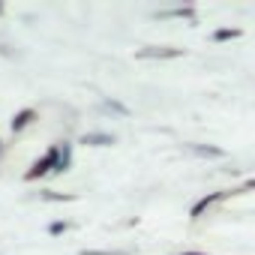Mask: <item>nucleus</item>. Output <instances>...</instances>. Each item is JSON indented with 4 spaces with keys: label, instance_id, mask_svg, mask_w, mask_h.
Masks as SVG:
<instances>
[{
    "label": "nucleus",
    "instance_id": "nucleus-1",
    "mask_svg": "<svg viewBox=\"0 0 255 255\" xmlns=\"http://www.w3.org/2000/svg\"><path fill=\"white\" fill-rule=\"evenodd\" d=\"M57 159H60V144H51L27 171H24V180L27 183H33V180H39V177H45V174H54V165H57Z\"/></svg>",
    "mask_w": 255,
    "mask_h": 255
},
{
    "label": "nucleus",
    "instance_id": "nucleus-2",
    "mask_svg": "<svg viewBox=\"0 0 255 255\" xmlns=\"http://www.w3.org/2000/svg\"><path fill=\"white\" fill-rule=\"evenodd\" d=\"M231 195H237V189H219V192H207V195H201V198L189 207V219H201L216 201H225V198H231Z\"/></svg>",
    "mask_w": 255,
    "mask_h": 255
},
{
    "label": "nucleus",
    "instance_id": "nucleus-3",
    "mask_svg": "<svg viewBox=\"0 0 255 255\" xmlns=\"http://www.w3.org/2000/svg\"><path fill=\"white\" fill-rule=\"evenodd\" d=\"M183 54H186L183 48H171V45H147V48L135 51L138 60H171V57H183Z\"/></svg>",
    "mask_w": 255,
    "mask_h": 255
},
{
    "label": "nucleus",
    "instance_id": "nucleus-4",
    "mask_svg": "<svg viewBox=\"0 0 255 255\" xmlns=\"http://www.w3.org/2000/svg\"><path fill=\"white\" fill-rule=\"evenodd\" d=\"M81 144H87V147H111V144H117V135H111V132H84Z\"/></svg>",
    "mask_w": 255,
    "mask_h": 255
},
{
    "label": "nucleus",
    "instance_id": "nucleus-5",
    "mask_svg": "<svg viewBox=\"0 0 255 255\" xmlns=\"http://www.w3.org/2000/svg\"><path fill=\"white\" fill-rule=\"evenodd\" d=\"M33 120H36V111H33V108H21V111L12 117L9 129H12V132H21V129H27V126H30Z\"/></svg>",
    "mask_w": 255,
    "mask_h": 255
},
{
    "label": "nucleus",
    "instance_id": "nucleus-6",
    "mask_svg": "<svg viewBox=\"0 0 255 255\" xmlns=\"http://www.w3.org/2000/svg\"><path fill=\"white\" fill-rule=\"evenodd\" d=\"M189 153H195L201 159H222L225 156V150L216 147V144H189Z\"/></svg>",
    "mask_w": 255,
    "mask_h": 255
},
{
    "label": "nucleus",
    "instance_id": "nucleus-7",
    "mask_svg": "<svg viewBox=\"0 0 255 255\" xmlns=\"http://www.w3.org/2000/svg\"><path fill=\"white\" fill-rule=\"evenodd\" d=\"M156 18H186V21H192V18H195V6H171V9H159Z\"/></svg>",
    "mask_w": 255,
    "mask_h": 255
},
{
    "label": "nucleus",
    "instance_id": "nucleus-8",
    "mask_svg": "<svg viewBox=\"0 0 255 255\" xmlns=\"http://www.w3.org/2000/svg\"><path fill=\"white\" fill-rule=\"evenodd\" d=\"M240 36H243L240 27H216V30L210 33L213 42H234V39H240Z\"/></svg>",
    "mask_w": 255,
    "mask_h": 255
},
{
    "label": "nucleus",
    "instance_id": "nucleus-9",
    "mask_svg": "<svg viewBox=\"0 0 255 255\" xmlns=\"http://www.w3.org/2000/svg\"><path fill=\"white\" fill-rule=\"evenodd\" d=\"M69 165H72V144H69V141H60V159H57V165H54V174L69 171Z\"/></svg>",
    "mask_w": 255,
    "mask_h": 255
},
{
    "label": "nucleus",
    "instance_id": "nucleus-10",
    "mask_svg": "<svg viewBox=\"0 0 255 255\" xmlns=\"http://www.w3.org/2000/svg\"><path fill=\"white\" fill-rule=\"evenodd\" d=\"M99 111H108V114H117V117H129V108L117 99H102L99 102Z\"/></svg>",
    "mask_w": 255,
    "mask_h": 255
},
{
    "label": "nucleus",
    "instance_id": "nucleus-11",
    "mask_svg": "<svg viewBox=\"0 0 255 255\" xmlns=\"http://www.w3.org/2000/svg\"><path fill=\"white\" fill-rule=\"evenodd\" d=\"M45 201H75L78 195H69V192H42Z\"/></svg>",
    "mask_w": 255,
    "mask_h": 255
},
{
    "label": "nucleus",
    "instance_id": "nucleus-12",
    "mask_svg": "<svg viewBox=\"0 0 255 255\" xmlns=\"http://www.w3.org/2000/svg\"><path fill=\"white\" fill-rule=\"evenodd\" d=\"M81 255H129V252H117V249H81Z\"/></svg>",
    "mask_w": 255,
    "mask_h": 255
},
{
    "label": "nucleus",
    "instance_id": "nucleus-13",
    "mask_svg": "<svg viewBox=\"0 0 255 255\" xmlns=\"http://www.w3.org/2000/svg\"><path fill=\"white\" fill-rule=\"evenodd\" d=\"M66 231H69V222H51L48 225V234H54V237L57 234H66Z\"/></svg>",
    "mask_w": 255,
    "mask_h": 255
},
{
    "label": "nucleus",
    "instance_id": "nucleus-14",
    "mask_svg": "<svg viewBox=\"0 0 255 255\" xmlns=\"http://www.w3.org/2000/svg\"><path fill=\"white\" fill-rule=\"evenodd\" d=\"M252 189H255V177H249V180H243V183L237 186V195H240V192H252Z\"/></svg>",
    "mask_w": 255,
    "mask_h": 255
},
{
    "label": "nucleus",
    "instance_id": "nucleus-15",
    "mask_svg": "<svg viewBox=\"0 0 255 255\" xmlns=\"http://www.w3.org/2000/svg\"><path fill=\"white\" fill-rule=\"evenodd\" d=\"M180 255H210V252H195V249H186V252H180Z\"/></svg>",
    "mask_w": 255,
    "mask_h": 255
},
{
    "label": "nucleus",
    "instance_id": "nucleus-16",
    "mask_svg": "<svg viewBox=\"0 0 255 255\" xmlns=\"http://www.w3.org/2000/svg\"><path fill=\"white\" fill-rule=\"evenodd\" d=\"M0 156H3V141H0Z\"/></svg>",
    "mask_w": 255,
    "mask_h": 255
},
{
    "label": "nucleus",
    "instance_id": "nucleus-17",
    "mask_svg": "<svg viewBox=\"0 0 255 255\" xmlns=\"http://www.w3.org/2000/svg\"><path fill=\"white\" fill-rule=\"evenodd\" d=\"M0 12H3V3H0Z\"/></svg>",
    "mask_w": 255,
    "mask_h": 255
}]
</instances>
